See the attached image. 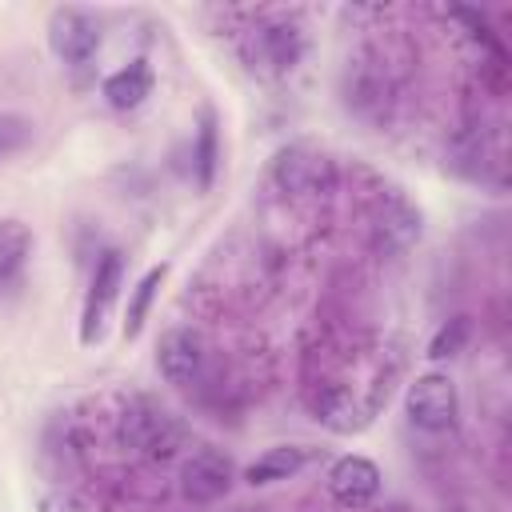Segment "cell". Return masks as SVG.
<instances>
[{"mask_svg":"<svg viewBox=\"0 0 512 512\" xmlns=\"http://www.w3.org/2000/svg\"><path fill=\"white\" fill-rule=\"evenodd\" d=\"M456 408H460V396H456V384L448 376L424 372L408 384L404 412L420 432H448L456 424Z\"/></svg>","mask_w":512,"mask_h":512,"instance_id":"6da1fadb","label":"cell"},{"mask_svg":"<svg viewBox=\"0 0 512 512\" xmlns=\"http://www.w3.org/2000/svg\"><path fill=\"white\" fill-rule=\"evenodd\" d=\"M232 488V460L220 448H200L180 468V492L192 504H212Z\"/></svg>","mask_w":512,"mask_h":512,"instance_id":"7a4b0ae2","label":"cell"},{"mask_svg":"<svg viewBox=\"0 0 512 512\" xmlns=\"http://www.w3.org/2000/svg\"><path fill=\"white\" fill-rule=\"evenodd\" d=\"M120 272H124V256L116 248H108L100 260H96V272H92V288H88V300H84V316H80V340L84 344H96L100 332H104V320H108V308L120 292Z\"/></svg>","mask_w":512,"mask_h":512,"instance_id":"3957f363","label":"cell"},{"mask_svg":"<svg viewBox=\"0 0 512 512\" xmlns=\"http://www.w3.org/2000/svg\"><path fill=\"white\" fill-rule=\"evenodd\" d=\"M48 44L64 64H88L100 48V28L80 8H56L48 20Z\"/></svg>","mask_w":512,"mask_h":512,"instance_id":"277c9868","label":"cell"},{"mask_svg":"<svg viewBox=\"0 0 512 512\" xmlns=\"http://www.w3.org/2000/svg\"><path fill=\"white\" fill-rule=\"evenodd\" d=\"M328 492L344 508H364L380 492V468L368 456H340L328 472Z\"/></svg>","mask_w":512,"mask_h":512,"instance_id":"5b68a950","label":"cell"},{"mask_svg":"<svg viewBox=\"0 0 512 512\" xmlns=\"http://www.w3.org/2000/svg\"><path fill=\"white\" fill-rule=\"evenodd\" d=\"M156 364H160V376L168 384H192L200 376V364H204V344L192 328H172L164 332L160 348H156Z\"/></svg>","mask_w":512,"mask_h":512,"instance_id":"8992f818","label":"cell"},{"mask_svg":"<svg viewBox=\"0 0 512 512\" xmlns=\"http://www.w3.org/2000/svg\"><path fill=\"white\" fill-rule=\"evenodd\" d=\"M308 448L304 444H276V448H268V452H260L248 468H244V480L252 484V488H260V484H272V480H288V476H296L304 464H308Z\"/></svg>","mask_w":512,"mask_h":512,"instance_id":"52a82bcc","label":"cell"},{"mask_svg":"<svg viewBox=\"0 0 512 512\" xmlns=\"http://www.w3.org/2000/svg\"><path fill=\"white\" fill-rule=\"evenodd\" d=\"M148 96H152V68L144 60H132L104 80V100L112 108H140Z\"/></svg>","mask_w":512,"mask_h":512,"instance_id":"ba28073f","label":"cell"},{"mask_svg":"<svg viewBox=\"0 0 512 512\" xmlns=\"http://www.w3.org/2000/svg\"><path fill=\"white\" fill-rule=\"evenodd\" d=\"M276 172H280V184L292 192H320V180L328 184V164L320 156H304V152H284Z\"/></svg>","mask_w":512,"mask_h":512,"instance_id":"9c48e42d","label":"cell"},{"mask_svg":"<svg viewBox=\"0 0 512 512\" xmlns=\"http://www.w3.org/2000/svg\"><path fill=\"white\" fill-rule=\"evenodd\" d=\"M164 276H168V264H156V268H148V272L140 276V284L132 288L128 312H124V336H128V340L140 336V328H144V320H148V308H152V300H156Z\"/></svg>","mask_w":512,"mask_h":512,"instance_id":"30bf717a","label":"cell"},{"mask_svg":"<svg viewBox=\"0 0 512 512\" xmlns=\"http://www.w3.org/2000/svg\"><path fill=\"white\" fill-rule=\"evenodd\" d=\"M32 256V228L20 220H0V280H12Z\"/></svg>","mask_w":512,"mask_h":512,"instance_id":"8fae6325","label":"cell"},{"mask_svg":"<svg viewBox=\"0 0 512 512\" xmlns=\"http://www.w3.org/2000/svg\"><path fill=\"white\" fill-rule=\"evenodd\" d=\"M168 428V420H164V412H128V420H124V440L128 444H136V448H148V452H168L172 448V436L164 432Z\"/></svg>","mask_w":512,"mask_h":512,"instance_id":"7c38bea8","label":"cell"},{"mask_svg":"<svg viewBox=\"0 0 512 512\" xmlns=\"http://www.w3.org/2000/svg\"><path fill=\"white\" fill-rule=\"evenodd\" d=\"M192 160H196V184H200V192H208L212 180H216V160H220V140H216V116L212 112H204V120H200Z\"/></svg>","mask_w":512,"mask_h":512,"instance_id":"4fadbf2b","label":"cell"},{"mask_svg":"<svg viewBox=\"0 0 512 512\" xmlns=\"http://www.w3.org/2000/svg\"><path fill=\"white\" fill-rule=\"evenodd\" d=\"M468 340H472V320H468V316H452V320L440 324L436 336L428 340V360H448V356L464 352Z\"/></svg>","mask_w":512,"mask_h":512,"instance_id":"5bb4252c","label":"cell"},{"mask_svg":"<svg viewBox=\"0 0 512 512\" xmlns=\"http://www.w3.org/2000/svg\"><path fill=\"white\" fill-rule=\"evenodd\" d=\"M28 132H32L28 120H20V116H0V156H8L12 148H20V144L28 140Z\"/></svg>","mask_w":512,"mask_h":512,"instance_id":"9a60e30c","label":"cell"},{"mask_svg":"<svg viewBox=\"0 0 512 512\" xmlns=\"http://www.w3.org/2000/svg\"><path fill=\"white\" fill-rule=\"evenodd\" d=\"M452 512H464V508H452Z\"/></svg>","mask_w":512,"mask_h":512,"instance_id":"2e32d148","label":"cell"}]
</instances>
